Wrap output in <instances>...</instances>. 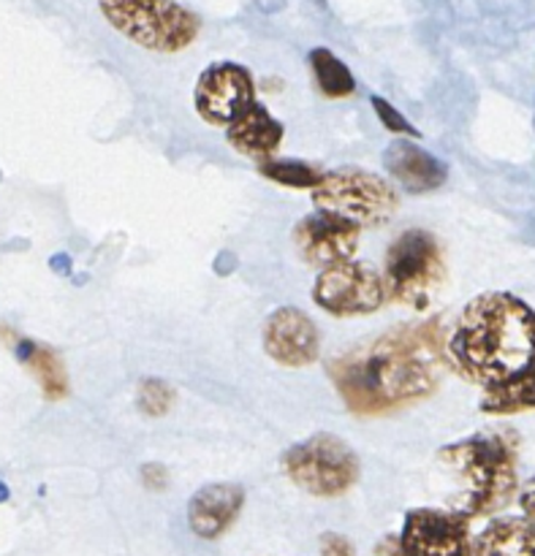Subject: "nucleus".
I'll return each instance as SVG.
<instances>
[{
    "label": "nucleus",
    "mask_w": 535,
    "mask_h": 556,
    "mask_svg": "<svg viewBox=\"0 0 535 556\" xmlns=\"http://www.w3.org/2000/svg\"><path fill=\"white\" fill-rule=\"evenodd\" d=\"M444 372V329L438 320L391 329L346 356L329 362L348 410L378 416L422 402L438 389Z\"/></svg>",
    "instance_id": "nucleus-1"
},
{
    "label": "nucleus",
    "mask_w": 535,
    "mask_h": 556,
    "mask_svg": "<svg viewBox=\"0 0 535 556\" xmlns=\"http://www.w3.org/2000/svg\"><path fill=\"white\" fill-rule=\"evenodd\" d=\"M449 353L455 367L484 389L525 372L535 367V309L514 293H482L462 309Z\"/></svg>",
    "instance_id": "nucleus-2"
},
{
    "label": "nucleus",
    "mask_w": 535,
    "mask_h": 556,
    "mask_svg": "<svg viewBox=\"0 0 535 556\" xmlns=\"http://www.w3.org/2000/svg\"><path fill=\"white\" fill-rule=\"evenodd\" d=\"M517 451H520V440L511 429L473 434V438L440 448V465L455 472L462 483V492H457L451 500V510L465 519H476V516H493L509 508L520 489Z\"/></svg>",
    "instance_id": "nucleus-3"
},
{
    "label": "nucleus",
    "mask_w": 535,
    "mask_h": 556,
    "mask_svg": "<svg viewBox=\"0 0 535 556\" xmlns=\"http://www.w3.org/2000/svg\"><path fill=\"white\" fill-rule=\"evenodd\" d=\"M109 25L150 52L174 54L190 47L201 20L174 0H98Z\"/></svg>",
    "instance_id": "nucleus-4"
},
{
    "label": "nucleus",
    "mask_w": 535,
    "mask_h": 556,
    "mask_svg": "<svg viewBox=\"0 0 535 556\" xmlns=\"http://www.w3.org/2000/svg\"><path fill=\"white\" fill-rule=\"evenodd\" d=\"M315 212L346 217L359 228L384 226L400 206L397 190L378 174L362 168H337L324 174L319 188L310 190Z\"/></svg>",
    "instance_id": "nucleus-5"
},
{
    "label": "nucleus",
    "mask_w": 535,
    "mask_h": 556,
    "mask_svg": "<svg viewBox=\"0 0 535 556\" xmlns=\"http://www.w3.org/2000/svg\"><path fill=\"white\" fill-rule=\"evenodd\" d=\"M446 264L438 239L422 228H408L386 253V296L406 307L424 309L444 282Z\"/></svg>",
    "instance_id": "nucleus-6"
},
{
    "label": "nucleus",
    "mask_w": 535,
    "mask_h": 556,
    "mask_svg": "<svg viewBox=\"0 0 535 556\" xmlns=\"http://www.w3.org/2000/svg\"><path fill=\"white\" fill-rule=\"evenodd\" d=\"M283 472L310 497H340L359 481V459L335 434H313L283 454Z\"/></svg>",
    "instance_id": "nucleus-7"
},
{
    "label": "nucleus",
    "mask_w": 535,
    "mask_h": 556,
    "mask_svg": "<svg viewBox=\"0 0 535 556\" xmlns=\"http://www.w3.org/2000/svg\"><path fill=\"white\" fill-rule=\"evenodd\" d=\"M313 302L324 313L337 318H353V315H370L384 307L386 286L384 277L362 261H346V264L321 269L313 286Z\"/></svg>",
    "instance_id": "nucleus-8"
},
{
    "label": "nucleus",
    "mask_w": 535,
    "mask_h": 556,
    "mask_svg": "<svg viewBox=\"0 0 535 556\" xmlns=\"http://www.w3.org/2000/svg\"><path fill=\"white\" fill-rule=\"evenodd\" d=\"M196 112L204 123L228 128L239 114L248 112L256 103L253 76L245 65L212 63L201 71L194 92Z\"/></svg>",
    "instance_id": "nucleus-9"
},
{
    "label": "nucleus",
    "mask_w": 535,
    "mask_h": 556,
    "mask_svg": "<svg viewBox=\"0 0 535 556\" xmlns=\"http://www.w3.org/2000/svg\"><path fill=\"white\" fill-rule=\"evenodd\" d=\"M397 543L406 556H473L471 519L455 510H408Z\"/></svg>",
    "instance_id": "nucleus-10"
},
{
    "label": "nucleus",
    "mask_w": 535,
    "mask_h": 556,
    "mask_svg": "<svg viewBox=\"0 0 535 556\" xmlns=\"http://www.w3.org/2000/svg\"><path fill=\"white\" fill-rule=\"evenodd\" d=\"M359 231L362 228L346 217L313 212L294 226V248L304 264L329 269V266L353 261L359 250Z\"/></svg>",
    "instance_id": "nucleus-11"
},
{
    "label": "nucleus",
    "mask_w": 535,
    "mask_h": 556,
    "mask_svg": "<svg viewBox=\"0 0 535 556\" xmlns=\"http://www.w3.org/2000/svg\"><path fill=\"white\" fill-rule=\"evenodd\" d=\"M264 351L281 367H310L321 353L319 329L302 309L281 307L266 318Z\"/></svg>",
    "instance_id": "nucleus-12"
},
{
    "label": "nucleus",
    "mask_w": 535,
    "mask_h": 556,
    "mask_svg": "<svg viewBox=\"0 0 535 556\" xmlns=\"http://www.w3.org/2000/svg\"><path fill=\"white\" fill-rule=\"evenodd\" d=\"M384 166L391 179L413 195L433 193V190L444 188L449 179V166L440 157L406 139H397L386 147Z\"/></svg>",
    "instance_id": "nucleus-13"
},
{
    "label": "nucleus",
    "mask_w": 535,
    "mask_h": 556,
    "mask_svg": "<svg viewBox=\"0 0 535 556\" xmlns=\"http://www.w3.org/2000/svg\"><path fill=\"white\" fill-rule=\"evenodd\" d=\"M245 505V489L239 483H210L199 489L188 503V525L194 535L215 541L237 521Z\"/></svg>",
    "instance_id": "nucleus-14"
},
{
    "label": "nucleus",
    "mask_w": 535,
    "mask_h": 556,
    "mask_svg": "<svg viewBox=\"0 0 535 556\" xmlns=\"http://www.w3.org/2000/svg\"><path fill=\"white\" fill-rule=\"evenodd\" d=\"M283 123L272 117L261 103H253L245 114H239L232 125L226 128V139L239 155L250 157V161L266 163L272 161L283 141Z\"/></svg>",
    "instance_id": "nucleus-15"
},
{
    "label": "nucleus",
    "mask_w": 535,
    "mask_h": 556,
    "mask_svg": "<svg viewBox=\"0 0 535 556\" xmlns=\"http://www.w3.org/2000/svg\"><path fill=\"white\" fill-rule=\"evenodd\" d=\"M473 556H535V525L527 519H495L473 541Z\"/></svg>",
    "instance_id": "nucleus-16"
},
{
    "label": "nucleus",
    "mask_w": 535,
    "mask_h": 556,
    "mask_svg": "<svg viewBox=\"0 0 535 556\" xmlns=\"http://www.w3.org/2000/svg\"><path fill=\"white\" fill-rule=\"evenodd\" d=\"M478 407L487 416H517V413L535 410V367L503 383L487 386Z\"/></svg>",
    "instance_id": "nucleus-17"
},
{
    "label": "nucleus",
    "mask_w": 535,
    "mask_h": 556,
    "mask_svg": "<svg viewBox=\"0 0 535 556\" xmlns=\"http://www.w3.org/2000/svg\"><path fill=\"white\" fill-rule=\"evenodd\" d=\"M16 358L33 369L36 380L41 383V391L47 400H63L69 394V378H65V367L60 358L54 356L49 348L36 345L30 340L16 342Z\"/></svg>",
    "instance_id": "nucleus-18"
},
{
    "label": "nucleus",
    "mask_w": 535,
    "mask_h": 556,
    "mask_svg": "<svg viewBox=\"0 0 535 556\" xmlns=\"http://www.w3.org/2000/svg\"><path fill=\"white\" fill-rule=\"evenodd\" d=\"M308 60L310 68H313L315 85H319V90L324 92L326 98L340 101V98H348L357 92V79H353V74L337 54L329 52V49L315 47Z\"/></svg>",
    "instance_id": "nucleus-19"
},
{
    "label": "nucleus",
    "mask_w": 535,
    "mask_h": 556,
    "mask_svg": "<svg viewBox=\"0 0 535 556\" xmlns=\"http://www.w3.org/2000/svg\"><path fill=\"white\" fill-rule=\"evenodd\" d=\"M261 174L266 179H272V182L297 190H315L321 179H324V174L319 168L308 166L302 161H266L261 163Z\"/></svg>",
    "instance_id": "nucleus-20"
},
{
    "label": "nucleus",
    "mask_w": 535,
    "mask_h": 556,
    "mask_svg": "<svg viewBox=\"0 0 535 556\" xmlns=\"http://www.w3.org/2000/svg\"><path fill=\"white\" fill-rule=\"evenodd\" d=\"M139 410L145 416H166L174 405L172 386L158 378H147L139 389Z\"/></svg>",
    "instance_id": "nucleus-21"
},
{
    "label": "nucleus",
    "mask_w": 535,
    "mask_h": 556,
    "mask_svg": "<svg viewBox=\"0 0 535 556\" xmlns=\"http://www.w3.org/2000/svg\"><path fill=\"white\" fill-rule=\"evenodd\" d=\"M373 109H375V114H378L381 125H384V128L389 130V134H397V136H419V130L413 128V125L408 123V119L402 117V114L397 112V109L391 106V103L386 101V98L373 96Z\"/></svg>",
    "instance_id": "nucleus-22"
},
{
    "label": "nucleus",
    "mask_w": 535,
    "mask_h": 556,
    "mask_svg": "<svg viewBox=\"0 0 535 556\" xmlns=\"http://www.w3.org/2000/svg\"><path fill=\"white\" fill-rule=\"evenodd\" d=\"M321 556H357V552L346 535L326 532V535H321Z\"/></svg>",
    "instance_id": "nucleus-23"
},
{
    "label": "nucleus",
    "mask_w": 535,
    "mask_h": 556,
    "mask_svg": "<svg viewBox=\"0 0 535 556\" xmlns=\"http://www.w3.org/2000/svg\"><path fill=\"white\" fill-rule=\"evenodd\" d=\"M141 481H145L147 489L158 492V489H166V470L161 465H147L141 470Z\"/></svg>",
    "instance_id": "nucleus-24"
},
{
    "label": "nucleus",
    "mask_w": 535,
    "mask_h": 556,
    "mask_svg": "<svg viewBox=\"0 0 535 556\" xmlns=\"http://www.w3.org/2000/svg\"><path fill=\"white\" fill-rule=\"evenodd\" d=\"M520 508H522V514H525V519L535 525V476L525 483V489L520 492Z\"/></svg>",
    "instance_id": "nucleus-25"
},
{
    "label": "nucleus",
    "mask_w": 535,
    "mask_h": 556,
    "mask_svg": "<svg viewBox=\"0 0 535 556\" xmlns=\"http://www.w3.org/2000/svg\"><path fill=\"white\" fill-rule=\"evenodd\" d=\"M49 269H52L54 275L71 277V269H74V264H71V255H65V253L52 255V258H49Z\"/></svg>",
    "instance_id": "nucleus-26"
},
{
    "label": "nucleus",
    "mask_w": 535,
    "mask_h": 556,
    "mask_svg": "<svg viewBox=\"0 0 535 556\" xmlns=\"http://www.w3.org/2000/svg\"><path fill=\"white\" fill-rule=\"evenodd\" d=\"M373 556H406V554H402V548H400V543H397V538L386 535L384 541H381L378 546H375V554Z\"/></svg>",
    "instance_id": "nucleus-27"
},
{
    "label": "nucleus",
    "mask_w": 535,
    "mask_h": 556,
    "mask_svg": "<svg viewBox=\"0 0 535 556\" xmlns=\"http://www.w3.org/2000/svg\"><path fill=\"white\" fill-rule=\"evenodd\" d=\"M237 269V258H234L232 253H221L215 261V271L217 275H232V271Z\"/></svg>",
    "instance_id": "nucleus-28"
},
{
    "label": "nucleus",
    "mask_w": 535,
    "mask_h": 556,
    "mask_svg": "<svg viewBox=\"0 0 535 556\" xmlns=\"http://www.w3.org/2000/svg\"><path fill=\"white\" fill-rule=\"evenodd\" d=\"M253 3L259 5L261 11H266V14H275V11H281L288 0H253Z\"/></svg>",
    "instance_id": "nucleus-29"
},
{
    "label": "nucleus",
    "mask_w": 535,
    "mask_h": 556,
    "mask_svg": "<svg viewBox=\"0 0 535 556\" xmlns=\"http://www.w3.org/2000/svg\"><path fill=\"white\" fill-rule=\"evenodd\" d=\"M11 497V492H9V486H5L3 481H0V503H5V500Z\"/></svg>",
    "instance_id": "nucleus-30"
},
{
    "label": "nucleus",
    "mask_w": 535,
    "mask_h": 556,
    "mask_svg": "<svg viewBox=\"0 0 535 556\" xmlns=\"http://www.w3.org/2000/svg\"><path fill=\"white\" fill-rule=\"evenodd\" d=\"M321 3H324V0H321Z\"/></svg>",
    "instance_id": "nucleus-31"
}]
</instances>
